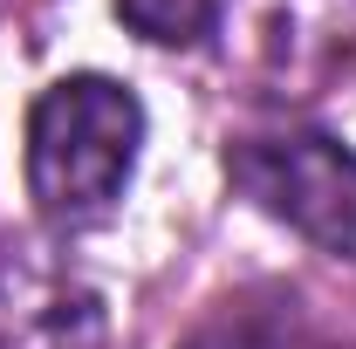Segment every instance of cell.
<instances>
[{
	"mask_svg": "<svg viewBox=\"0 0 356 349\" xmlns=\"http://www.w3.org/2000/svg\"><path fill=\"white\" fill-rule=\"evenodd\" d=\"M124 28L144 35V42H165V48H192L220 28L226 0H117Z\"/></svg>",
	"mask_w": 356,
	"mask_h": 349,
	"instance_id": "cell-5",
	"label": "cell"
},
{
	"mask_svg": "<svg viewBox=\"0 0 356 349\" xmlns=\"http://www.w3.org/2000/svg\"><path fill=\"white\" fill-rule=\"evenodd\" d=\"M247 7L274 69H309L336 48H356V0H247Z\"/></svg>",
	"mask_w": 356,
	"mask_h": 349,
	"instance_id": "cell-4",
	"label": "cell"
},
{
	"mask_svg": "<svg viewBox=\"0 0 356 349\" xmlns=\"http://www.w3.org/2000/svg\"><path fill=\"white\" fill-rule=\"evenodd\" d=\"M0 349H103V302L35 254H0Z\"/></svg>",
	"mask_w": 356,
	"mask_h": 349,
	"instance_id": "cell-3",
	"label": "cell"
},
{
	"mask_svg": "<svg viewBox=\"0 0 356 349\" xmlns=\"http://www.w3.org/2000/svg\"><path fill=\"white\" fill-rule=\"evenodd\" d=\"M144 103L110 76H62L28 117V192L55 226L103 219L137 172Z\"/></svg>",
	"mask_w": 356,
	"mask_h": 349,
	"instance_id": "cell-1",
	"label": "cell"
},
{
	"mask_svg": "<svg viewBox=\"0 0 356 349\" xmlns=\"http://www.w3.org/2000/svg\"><path fill=\"white\" fill-rule=\"evenodd\" d=\"M226 178L267 219L295 226L322 254H356V151L322 131L240 137L226 151Z\"/></svg>",
	"mask_w": 356,
	"mask_h": 349,
	"instance_id": "cell-2",
	"label": "cell"
}]
</instances>
